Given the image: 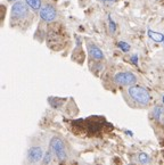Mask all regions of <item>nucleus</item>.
<instances>
[{
	"mask_svg": "<svg viewBox=\"0 0 164 165\" xmlns=\"http://www.w3.org/2000/svg\"><path fill=\"white\" fill-rule=\"evenodd\" d=\"M128 95L136 104L141 106H147L151 103V95L147 89L140 85H131L128 89Z\"/></svg>",
	"mask_w": 164,
	"mask_h": 165,
	"instance_id": "nucleus-1",
	"label": "nucleus"
},
{
	"mask_svg": "<svg viewBox=\"0 0 164 165\" xmlns=\"http://www.w3.org/2000/svg\"><path fill=\"white\" fill-rule=\"evenodd\" d=\"M49 148L52 152V154L56 156L58 161H66L68 158L67 147L65 141L58 136L51 138V140L49 142Z\"/></svg>",
	"mask_w": 164,
	"mask_h": 165,
	"instance_id": "nucleus-2",
	"label": "nucleus"
},
{
	"mask_svg": "<svg viewBox=\"0 0 164 165\" xmlns=\"http://www.w3.org/2000/svg\"><path fill=\"white\" fill-rule=\"evenodd\" d=\"M114 82L117 85H123V87H131L136 84L137 77L131 72H119L114 75Z\"/></svg>",
	"mask_w": 164,
	"mask_h": 165,
	"instance_id": "nucleus-3",
	"label": "nucleus"
},
{
	"mask_svg": "<svg viewBox=\"0 0 164 165\" xmlns=\"http://www.w3.org/2000/svg\"><path fill=\"white\" fill-rule=\"evenodd\" d=\"M26 159L30 165H38L44 159V150L41 146H32L28 150Z\"/></svg>",
	"mask_w": 164,
	"mask_h": 165,
	"instance_id": "nucleus-4",
	"label": "nucleus"
},
{
	"mask_svg": "<svg viewBox=\"0 0 164 165\" xmlns=\"http://www.w3.org/2000/svg\"><path fill=\"white\" fill-rule=\"evenodd\" d=\"M29 14L28 6L22 2V1H16L12 7V16L14 18H23Z\"/></svg>",
	"mask_w": 164,
	"mask_h": 165,
	"instance_id": "nucleus-5",
	"label": "nucleus"
},
{
	"mask_svg": "<svg viewBox=\"0 0 164 165\" xmlns=\"http://www.w3.org/2000/svg\"><path fill=\"white\" fill-rule=\"evenodd\" d=\"M57 13L56 9L54 8V6L51 5H44L40 9V17L41 20L44 22H51L56 18Z\"/></svg>",
	"mask_w": 164,
	"mask_h": 165,
	"instance_id": "nucleus-6",
	"label": "nucleus"
},
{
	"mask_svg": "<svg viewBox=\"0 0 164 165\" xmlns=\"http://www.w3.org/2000/svg\"><path fill=\"white\" fill-rule=\"evenodd\" d=\"M88 51H89V55L91 56V58H93L95 61H101V59H104V54L101 51V49H100L99 47H97L96 44L89 43Z\"/></svg>",
	"mask_w": 164,
	"mask_h": 165,
	"instance_id": "nucleus-7",
	"label": "nucleus"
},
{
	"mask_svg": "<svg viewBox=\"0 0 164 165\" xmlns=\"http://www.w3.org/2000/svg\"><path fill=\"white\" fill-rule=\"evenodd\" d=\"M147 34L148 36H149L153 41H155V42H163L164 41V34H162V33L160 32H156V31H153L151 28H148Z\"/></svg>",
	"mask_w": 164,
	"mask_h": 165,
	"instance_id": "nucleus-8",
	"label": "nucleus"
},
{
	"mask_svg": "<svg viewBox=\"0 0 164 165\" xmlns=\"http://www.w3.org/2000/svg\"><path fill=\"white\" fill-rule=\"evenodd\" d=\"M164 114V108L162 106H155L153 109V116L156 121H161V116Z\"/></svg>",
	"mask_w": 164,
	"mask_h": 165,
	"instance_id": "nucleus-9",
	"label": "nucleus"
},
{
	"mask_svg": "<svg viewBox=\"0 0 164 165\" xmlns=\"http://www.w3.org/2000/svg\"><path fill=\"white\" fill-rule=\"evenodd\" d=\"M25 2L29 7H31L33 10L41 9V0H25Z\"/></svg>",
	"mask_w": 164,
	"mask_h": 165,
	"instance_id": "nucleus-10",
	"label": "nucleus"
},
{
	"mask_svg": "<svg viewBox=\"0 0 164 165\" xmlns=\"http://www.w3.org/2000/svg\"><path fill=\"white\" fill-rule=\"evenodd\" d=\"M51 161H52V152L49 150V152H47V153L44 154V159H42V165H49Z\"/></svg>",
	"mask_w": 164,
	"mask_h": 165,
	"instance_id": "nucleus-11",
	"label": "nucleus"
},
{
	"mask_svg": "<svg viewBox=\"0 0 164 165\" xmlns=\"http://www.w3.org/2000/svg\"><path fill=\"white\" fill-rule=\"evenodd\" d=\"M138 161L141 163V164H148L149 162H151V158H149V156H148L147 154H145V153H140L139 154V156H138Z\"/></svg>",
	"mask_w": 164,
	"mask_h": 165,
	"instance_id": "nucleus-12",
	"label": "nucleus"
},
{
	"mask_svg": "<svg viewBox=\"0 0 164 165\" xmlns=\"http://www.w3.org/2000/svg\"><path fill=\"white\" fill-rule=\"evenodd\" d=\"M117 47L123 52H128L130 50V44L128 42H125V41H119L117 42Z\"/></svg>",
	"mask_w": 164,
	"mask_h": 165,
	"instance_id": "nucleus-13",
	"label": "nucleus"
},
{
	"mask_svg": "<svg viewBox=\"0 0 164 165\" xmlns=\"http://www.w3.org/2000/svg\"><path fill=\"white\" fill-rule=\"evenodd\" d=\"M108 24H109V30H111V32L114 33L116 31V24L115 22L113 21V18L111 17V15L108 16Z\"/></svg>",
	"mask_w": 164,
	"mask_h": 165,
	"instance_id": "nucleus-14",
	"label": "nucleus"
},
{
	"mask_svg": "<svg viewBox=\"0 0 164 165\" xmlns=\"http://www.w3.org/2000/svg\"><path fill=\"white\" fill-rule=\"evenodd\" d=\"M131 62L135 65H138V55H132V56H131Z\"/></svg>",
	"mask_w": 164,
	"mask_h": 165,
	"instance_id": "nucleus-15",
	"label": "nucleus"
},
{
	"mask_svg": "<svg viewBox=\"0 0 164 165\" xmlns=\"http://www.w3.org/2000/svg\"><path fill=\"white\" fill-rule=\"evenodd\" d=\"M8 1H12V2L13 1H15V2H16V1H20V0H8Z\"/></svg>",
	"mask_w": 164,
	"mask_h": 165,
	"instance_id": "nucleus-16",
	"label": "nucleus"
},
{
	"mask_svg": "<svg viewBox=\"0 0 164 165\" xmlns=\"http://www.w3.org/2000/svg\"><path fill=\"white\" fill-rule=\"evenodd\" d=\"M162 100H163V104H164V96L162 97Z\"/></svg>",
	"mask_w": 164,
	"mask_h": 165,
	"instance_id": "nucleus-17",
	"label": "nucleus"
},
{
	"mask_svg": "<svg viewBox=\"0 0 164 165\" xmlns=\"http://www.w3.org/2000/svg\"><path fill=\"white\" fill-rule=\"evenodd\" d=\"M105 1H114V0H105Z\"/></svg>",
	"mask_w": 164,
	"mask_h": 165,
	"instance_id": "nucleus-18",
	"label": "nucleus"
},
{
	"mask_svg": "<svg viewBox=\"0 0 164 165\" xmlns=\"http://www.w3.org/2000/svg\"><path fill=\"white\" fill-rule=\"evenodd\" d=\"M163 44H164V41H163Z\"/></svg>",
	"mask_w": 164,
	"mask_h": 165,
	"instance_id": "nucleus-19",
	"label": "nucleus"
},
{
	"mask_svg": "<svg viewBox=\"0 0 164 165\" xmlns=\"http://www.w3.org/2000/svg\"><path fill=\"white\" fill-rule=\"evenodd\" d=\"M163 122H164V120H163Z\"/></svg>",
	"mask_w": 164,
	"mask_h": 165,
	"instance_id": "nucleus-20",
	"label": "nucleus"
}]
</instances>
